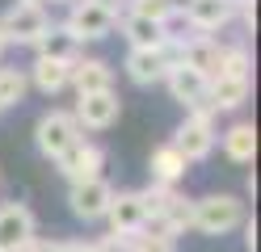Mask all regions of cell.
<instances>
[{"label":"cell","instance_id":"cell-25","mask_svg":"<svg viewBox=\"0 0 261 252\" xmlns=\"http://www.w3.org/2000/svg\"><path fill=\"white\" fill-rule=\"evenodd\" d=\"M122 13H135V17H148V21H160V25H165L169 17L177 13V5H173V0H126Z\"/></svg>","mask_w":261,"mask_h":252},{"label":"cell","instance_id":"cell-2","mask_svg":"<svg viewBox=\"0 0 261 252\" xmlns=\"http://www.w3.org/2000/svg\"><path fill=\"white\" fill-rule=\"evenodd\" d=\"M244 223V202L236 193H206L194 202V231L202 235H227Z\"/></svg>","mask_w":261,"mask_h":252},{"label":"cell","instance_id":"cell-12","mask_svg":"<svg viewBox=\"0 0 261 252\" xmlns=\"http://www.w3.org/2000/svg\"><path fill=\"white\" fill-rule=\"evenodd\" d=\"M148 227L165 231V235H186V231H194V202H190L186 193H177V185H173L169 198H165V206L148 218Z\"/></svg>","mask_w":261,"mask_h":252},{"label":"cell","instance_id":"cell-14","mask_svg":"<svg viewBox=\"0 0 261 252\" xmlns=\"http://www.w3.org/2000/svg\"><path fill=\"white\" fill-rule=\"evenodd\" d=\"M68 84L85 97V93H106V89H114V67L106 63V59H93V55H76L72 59V76H68Z\"/></svg>","mask_w":261,"mask_h":252},{"label":"cell","instance_id":"cell-13","mask_svg":"<svg viewBox=\"0 0 261 252\" xmlns=\"http://www.w3.org/2000/svg\"><path fill=\"white\" fill-rule=\"evenodd\" d=\"M249 93H253V76H215V80H206V101H211L215 114L240 109L249 101Z\"/></svg>","mask_w":261,"mask_h":252},{"label":"cell","instance_id":"cell-29","mask_svg":"<svg viewBox=\"0 0 261 252\" xmlns=\"http://www.w3.org/2000/svg\"><path fill=\"white\" fill-rule=\"evenodd\" d=\"M59 252H89V244H80V240H68V244H59Z\"/></svg>","mask_w":261,"mask_h":252},{"label":"cell","instance_id":"cell-7","mask_svg":"<svg viewBox=\"0 0 261 252\" xmlns=\"http://www.w3.org/2000/svg\"><path fill=\"white\" fill-rule=\"evenodd\" d=\"M68 202H72V214H76V218H85V223H93V218H106L110 202H114V185H110L106 177L76 181V185H72V193H68Z\"/></svg>","mask_w":261,"mask_h":252},{"label":"cell","instance_id":"cell-17","mask_svg":"<svg viewBox=\"0 0 261 252\" xmlns=\"http://www.w3.org/2000/svg\"><path fill=\"white\" fill-rule=\"evenodd\" d=\"M169 72V63L165 55H160V46L156 50H126V76L130 84H139V89H152V84H160Z\"/></svg>","mask_w":261,"mask_h":252},{"label":"cell","instance_id":"cell-1","mask_svg":"<svg viewBox=\"0 0 261 252\" xmlns=\"http://www.w3.org/2000/svg\"><path fill=\"white\" fill-rule=\"evenodd\" d=\"M190 164H198L206 160L211 151H215L219 143V126H215V109H211V101H198V105H190L186 109V122L173 130V139H169Z\"/></svg>","mask_w":261,"mask_h":252},{"label":"cell","instance_id":"cell-11","mask_svg":"<svg viewBox=\"0 0 261 252\" xmlns=\"http://www.w3.org/2000/svg\"><path fill=\"white\" fill-rule=\"evenodd\" d=\"M106 223H110L114 235H135V231L148 227V210H143L139 189H126V193L114 189V202H110V210H106Z\"/></svg>","mask_w":261,"mask_h":252},{"label":"cell","instance_id":"cell-31","mask_svg":"<svg viewBox=\"0 0 261 252\" xmlns=\"http://www.w3.org/2000/svg\"><path fill=\"white\" fill-rule=\"evenodd\" d=\"M5 50H9V38H5V30H0V59H5Z\"/></svg>","mask_w":261,"mask_h":252},{"label":"cell","instance_id":"cell-33","mask_svg":"<svg viewBox=\"0 0 261 252\" xmlns=\"http://www.w3.org/2000/svg\"><path fill=\"white\" fill-rule=\"evenodd\" d=\"M173 5H177V9H181V5H186V0H173Z\"/></svg>","mask_w":261,"mask_h":252},{"label":"cell","instance_id":"cell-23","mask_svg":"<svg viewBox=\"0 0 261 252\" xmlns=\"http://www.w3.org/2000/svg\"><path fill=\"white\" fill-rule=\"evenodd\" d=\"M30 89V76L21 72V67H0V109L17 105V101L25 97Z\"/></svg>","mask_w":261,"mask_h":252},{"label":"cell","instance_id":"cell-32","mask_svg":"<svg viewBox=\"0 0 261 252\" xmlns=\"http://www.w3.org/2000/svg\"><path fill=\"white\" fill-rule=\"evenodd\" d=\"M42 5H46V0H42ZM51 5H72V0H51Z\"/></svg>","mask_w":261,"mask_h":252},{"label":"cell","instance_id":"cell-8","mask_svg":"<svg viewBox=\"0 0 261 252\" xmlns=\"http://www.w3.org/2000/svg\"><path fill=\"white\" fill-rule=\"evenodd\" d=\"M118 114H122V101H118L114 89H106V93H85V97L76 101V109H72V118L80 122V130H106V126L118 122Z\"/></svg>","mask_w":261,"mask_h":252},{"label":"cell","instance_id":"cell-27","mask_svg":"<svg viewBox=\"0 0 261 252\" xmlns=\"http://www.w3.org/2000/svg\"><path fill=\"white\" fill-rule=\"evenodd\" d=\"M21 252H59V244H55V240H38V235H34Z\"/></svg>","mask_w":261,"mask_h":252},{"label":"cell","instance_id":"cell-22","mask_svg":"<svg viewBox=\"0 0 261 252\" xmlns=\"http://www.w3.org/2000/svg\"><path fill=\"white\" fill-rule=\"evenodd\" d=\"M215 76H253V55L244 42H219V63ZM211 76V80H215Z\"/></svg>","mask_w":261,"mask_h":252},{"label":"cell","instance_id":"cell-4","mask_svg":"<svg viewBox=\"0 0 261 252\" xmlns=\"http://www.w3.org/2000/svg\"><path fill=\"white\" fill-rule=\"evenodd\" d=\"M34 139H38V151L46 160H59L72 143L85 139V130H80V122L72 118V109H46L38 118V126H34Z\"/></svg>","mask_w":261,"mask_h":252},{"label":"cell","instance_id":"cell-10","mask_svg":"<svg viewBox=\"0 0 261 252\" xmlns=\"http://www.w3.org/2000/svg\"><path fill=\"white\" fill-rule=\"evenodd\" d=\"M55 168H59V173L68 177L72 185H76V181H89V177H101V168H106V151L97 147L93 139H80V143H72V147L55 160Z\"/></svg>","mask_w":261,"mask_h":252},{"label":"cell","instance_id":"cell-26","mask_svg":"<svg viewBox=\"0 0 261 252\" xmlns=\"http://www.w3.org/2000/svg\"><path fill=\"white\" fill-rule=\"evenodd\" d=\"M89 252H130V235H97V240H89Z\"/></svg>","mask_w":261,"mask_h":252},{"label":"cell","instance_id":"cell-5","mask_svg":"<svg viewBox=\"0 0 261 252\" xmlns=\"http://www.w3.org/2000/svg\"><path fill=\"white\" fill-rule=\"evenodd\" d=\"M46 25H51V13H46V5H38V0H17V5L0 17V30H5L9 46L13 42H34Z\"/></svg>","mask_w":261,"mask_h":252},{"label":"cell","instance_id":"cell-28","mask_svg":"<svg viewBox=\"0 0 261 252\" xmlns=\"http://www.w3.org/2000/svg\"><path fill=\"white\" fill-rule=\"evenodd\" d=\"M244 248H249V252H257V223H253V218H244Z\"/></svg>","mask_w":261,"mask_h":252},{"label":"cell","instance_id":"cell-6","mask_svg":"<svg viewBox=\"0 0 261 252\" xmlns=\"http://www.w3.org/2000/svg\"><path fill=\"white\" fill-rule=\"evenodd\" d=\"M38 235V218L25 202H5L0 206V252H21Z\"/></svg>","mask_w":261,"mask_h":252},{"label":"cell","instance_id":"cell-30","mask_svg":"<svg viewBox=\"0 0 261 252\" xmlns=\"http://www.w3.org/2000/svg\"><path fill=\"white\" fill-rule=\"evenodd\" d=\"M97 5H106L110 13H122V9H126V0H97Z\"/></svg>","mask_w":261,"mask_h":252},{"label":"cell","instance_id":"cell-24","mask_svg":"<svg viewBox=\"0 0 261 252\" xmlns=\"http://www.w3.org/2000/svg\"><path fill=\"white\" fill-rule=\"evenodd\" d=\"M130 252H177V235H165L156 227H143L130 235Z\"/></svg>","mask_w":261,"mask_h":252},{"label":"cell","instance_id":"cell-18","mask_svg":"<svg viewBox=\"0 0 261 252\" xmlns=\"http://www.w3.org/2000/svg\"><path fill=\"white\" fill-rule=\"evenodd\" d=\"M30 46H34V55H38V59H68V63H72V59L80 55V42H76L63 25H55V21L46 25Z\"/></svg>","mask_w":261,"mask_h":252},{"label":"cell","instance_id":"cell-15","mask_svg":"<svg viewBox=\"0 0 261 252\" xmlns=\"http://www.w3.org/2000/svg\"><path fill=\"white\" fill-rule=\"evenodd\" d=\"M160 84H169V93L173 101H181V105H198V101H206V76L198 72V67H190V63H177L165 72V80Z\"/></svg>","mask_w":261,"mask_h":252},{"label":"cell","instance_id":"cell-21","mask_svg":"<svg viewBox=\"0 0 261 252\" xmlns=\"http://www.w3.org/2000/svg\"><path fill=\"white\" fill-rule=\"evenodd\" d=\"M186 173H190V160H186L173 143H160V147L152 151V181H160V185H177Z\"/></svg>","mask_w":261,"mask_h":252},{"label":"cell","instance_id":"cell-9","mask_svg":"<svg viewBox=\"0 0 261 252\" xmlns=\"http://www.w3.org/2000/svg\"><path fill=\"white\" fill-rule=\"evenodd\" d=\"M181 17L194 34H219L223 25H232L236 17V0H186Z\"/></svg>","mask_w":261,"mask_h":252},{"label":"cell","instance_id":"cell-19","mask_svg":"<svg viewBox=\"0 0 261 252\" xmlns=\"http://www.w3.org/2000/svg\"><path fill=\"white\" fill-rule=\"evenodd\" d=\"M219 143H223V156L232 164H253V156H257V130H253V122H232L219 134Z\"/></svg>","mask_w":261,"mask_h":252},{"label":"cell","instance_id":"cell-3","mask_svg":"<svg viewBox=\"0 0 261 252\" xmlns=\"http://www.w3.org/2000/svg\"><path fill=\"white\" fill-rule=\"evenodd\" d=\"M114 21H118V13H110L106 5H97V0H72V5H68V17H63V30L85 46V42L110 38V34H114Z\"/></svg>","mask_w":261,"mask_h":252},{"label":"cell","instance_id":"cell-16","mask_svg":"<svg viewBox=\"0 0 261 252\" xmlns=\"http://www.w3.org/2000/svg\"><path fill=\"white\" fill-rule=\"evenodd\" d=\"M114 30H122V38H126L130 50H156L160 42L169 38L160 21H148V17H135V13H118Z\"/></svg>","mask_w":261,"mask_h":252},{"label":"cell","instance_id":"cell-20","mask_svg":"<svg viewBox=\"0 0 261 252\" xmlns=\"http://www.w3.org/2000/svg\"><path fill=\"white\" fill-rule=\"evenodd\" d=\"M68 76H72L68 59H34V67H30V84H34L38 93H46V97L68 89Z\"/></svg>","mask_w":261,"mask_h":252},{"label":"cell","instance_id":"cell-34","mask_svg":"<svg viewBox=\"0 0 261 252\" xmlns=\"http://www.w3.org/2000/svg\"><path fill=\"white\" fill-rule=\"evenodd\" d=\"M38 5H42V0H38Z\"/></svg>","mask_w":261,"mask_h":252}]
</instances>
